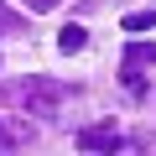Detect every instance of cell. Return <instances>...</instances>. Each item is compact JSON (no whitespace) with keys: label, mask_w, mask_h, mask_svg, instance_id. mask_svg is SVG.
I'll return each instance as SVG.
<instances>
[{"label":"cell","mask_w":156,"mask_h":156,"mask_svg":"<svg viewBox=\"0 0 156 156\" xmlns=\"http://www.w3.org/2000/svg\"><path fill=\"white\" fill-rule=\"evenodd\" d=\"M21 99H26L31 115H52L68 99V83H57V78H26V83H21Z\"/></svg>","instance_id":"1"},{"label":"cell","mask_w":156,"mask_h":156,"mask_svg":"<svg viewBox=\"0 0 156 156\" xmlns=\"http://www.w3.org/2000/svg\"><path fill=\"white\" fill-rule=\"evenodd\" d=\"M120 68H125V89H130V94H140V89H146L140 68H156V42H130V47H125V57H120Z\"/></svg>","instance_id":"2"},{"label":"cell","mask_w":156,"mask_h":156,"mask_svg":"<svg viewBox=\"0 0 156 156\" xmlns=\"http://www.w3.org/2000/svg\"><path fill=\"white\" fill-rule=\"evenodd\" d=\"M78 146H83V151H120L125 135L115 130V120L109 125H83V130H78Z\"/></svg>","instance_id":"3"},{"label":"cell","mask_w":156,"mask_h":156,"mask_svg":"<svg viewBox=\"0 0 156 156\" xmlns=\"http://www.w3.org/2000/svg\"><path fill=\"white\" fill-rule=\"evenodd\" d=\"M57 47H62V52H83V47H89V31H83V26H62V31H57Z\"/></svg>","instance_id":"4"},{"label":"cell","mask_w":156,"mask_h":156,"mask_svg":"<svg viewBox=\"0 0 156 156\" xmlns=\"http://www.w3.org/2000/svg\"><path fill=\"white\" fill-rule=\"evenodd\" d=\"M120 26H125V31H151V26H156V11H130Z\"/></svg>","instance_id":"5"},{"label":"cell","mask_w":156,"mask_h":156,"mask_svg":"<svg viewBox=\"0 0 156 156\" xmlns=\"http://www.w3.org/2000/svg\"><path fill=\"white\" fill-rule=\"evenodd\" d=\"M11 31H21V16L11 5H0V37H11Z\"/></svg>","instance_id":"6"},{"label":"cell","mask_w":156,"mask_h":156,"mask_svg":"<svg viewBox=\"0 0 156 156\" xmlns=\"http://www.w3.org/2000/svg\"><path fill=\"white\" fill-rule=\"evenodd\" d=\"M26 5H31V11H52L57 0H26Z\"/></svg>","instance_id":"7"}]
</instances>
